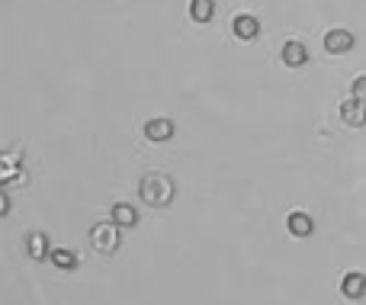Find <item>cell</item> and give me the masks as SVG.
I'll list each match as a JSON object with an SVG mask.
<instances>
[{"mask_svg": "<svg viewBox=\"0 0 366 305\" xmlns=\"http://www.w3.org/2000/svg\"><path fill=\"white\" fill-rule=\"evenodd\" d=\"M174 193H177V186H174V180H170L167 174H145L139 184L141 203L158 206V209L174 203Z\"/></svg>", "mask_w": 366, "mask_h": 305, "instance_id": "cell-1", "label": "cell"}, {"mask_svg": "<svg viewBox=\"0 0 366 305\" xmlns=\"http://www.w3.org/2000/svg\"><path fill=\"white\" fill-rule=\"evenodd\" d=\"M119 225L116 222H96L94 228H90V244H94L100 254H116L119 250Z\"/></svg>", "mask_w": 366, "mask_h": 305, "instance_id": "cell-2", "label": "cell"}, {"mask_svg": "<svg viewBox=\"0 0 366 305\" xmlns=\"http://www.w3.org/2000/svg\"><path fill=\"white\" fill-rule=\"evenodd\" d=\"M354 42H357V39H354L350 29L334 26L328 36H325V52H331V55H347L350 48H354Z\"/></svg>", "mask_w": 366, "mask_h": 305, "instance_id": "cell-3", "label": "cell"}, {"mask_svg": "<svg viewBox=\"0 0 366 305\" xmlns=\"http://www.w3.org/2000/svg\"><path fill=\"white\" fill-rule=\"evenodd\" d=\"M232 32H235L238 39H244V42H251V39L261 36V23H257V17H251V13H238V17L232 19Z\"/></svg>", "mask_w": 366, "mask_h": 305, "instance_id": "cell-4", "label": "cell"}, {"mask_svg": "<svg viewBox=\"0 0 366 305\" xmlns=\"http://www.w3.org/2000/svg\"><path fill=\"white\" fill-rule=\"evenodd\" d=\"M145 139L148 141H170L174 139V122L158 116V119H148L145 122Z\"/></svg>", "mask_w": 366, "mask_h": 305, "instance_id": "cell-5", "label": "cell"}, {"mask_svg": "<svg viewBox=\"0 0 366 305\" xmlns=\"http://www.w3.org/2000/svg\"><path fill=\"white\" fill-rule=\"evenodd\" d=\"M286 228H289L292 238H312V235H315V222H312L309 213H289Z\"/></svg>", "mask_w": 366, "mask_h": 305, "instance_id": "cell-6", "label": "cell"}, {"mask_svg": "<svg viewBox=\"0 0 366 305\" xmlns=\"http://www.w3.org/2000/svg\"><path fill=\"white\" fill-rule=\"evenodd\" d=\"M305 61H309V48L302 46V42H296V39L283 42V65L286 68H302Z\"/></svg>", "mask_w": 366, "mask_h": 305, "instance_id": "cell-7", "label": "cell"}, {"mask_svg": "<svg viewBox=\"0 0 366 305\" xmlns=\"http://www.w3.org/2000/svg\"><path fill=\"white\" fill-rule=\"evenodd\" d=\"M340 293H344L347 299H363L366 296V277L360 273V270L344 273V279H340Z\"/></svg>", "mask_w": 366, "mask_h": 305, "instance_id": "cell-8", "label": "cell"}, {"mask_svg": "<svg viewBox=\"0 0 366 305\" xmlns=\"http://www.w3.org/2000/svg\"><path fill=\"white\" fill-rule=\"evenodd\" d=\"M340 119L347 122V126H366V110H363V103L360 100H344L340 103Z\"/></svg>", "mask_w": 366, "mask_h": 305, "instance_id": "cell-9", "label": "cell"}, {"mask_svg": "<svg viewBox=\"0 0 366 305\" xmlns=\"http://www.w3.org/2000/svg\"><path fill=\"white\" fill-rule=\"evenodd\" d=\"M26 250L32 260H45L52 250H48V238L42 235V231H29L26 235Z\"/></svg>", "mask_w": 366, "mask_h": 305, "instance_id": "cell-10", "label": "cell"}, {"mask_svg": "<svg viewBox=\"0 0 366 305\" xmlns=\"http://www.w3.org/2000/svg\"><path fill=\"white\" fill-rule=\"evenodd\" d=\"M113 222L119 225V228H135V225H139V209L129 203H116L113 206Z\"/></svg>", "mask_w": 366, "mask_h": 305, "instance_id": "cell-11", "label": "cell"}, {"mask_svg": "<svg viewBox=\"0 0 366 305\" xmlns=\"http://www.w3.org/2000/svg\"><path fill=\"white\" fill-rule=\"evenodd\" d=\"M190 17L193 23H209L216 17V0H190Z\"/></svg>", "mask_w": 366, "mask_h": 305, "instance_id": "cell-12", "label": "cell"}, {"mask_svg": "<svg viewBox=\"0 0 366 305\" xmlns=\"http://www.w3.org/2000/svg\"><path fill=\"white\" fill-rule=\"evenodd\" d=\"M48 260H52L58 270H74L77 267V254L74 250H68V248H52Z\"/></svg>", "mask_w": 366, "mask_h": 305, "instance_id": "cell-13", "label": "cell"}, {"mask_svg": "<svg viewBox=\"0 0 366 305\" xmlns=\"http://www.w3.org/2000/svg\"><path fill=\"white\" fill-rule=\"evenodd\" d=\"M350 97H354V100H360V103H366V75H360L357 81L350 83Z\"/></svg>", "mask_w": 366, "mask_h": 305, "instance_id": "cell-14", "label": "cell"}, {"mask_svg": "<svg viewBox=\"0 0 366 305\" xmlns=\"http://www.w3.org/2000/svg\"><path fill=\"white\" fill-rule=\"evenodd\" d=\"M0 213H3V215H7V213H10V199H7V193L0 196Z\"/></svg>", "mask_w": 366, "mask_h": 305, "instance_id": "cell-15", "label": "cell"}]
</instances>
